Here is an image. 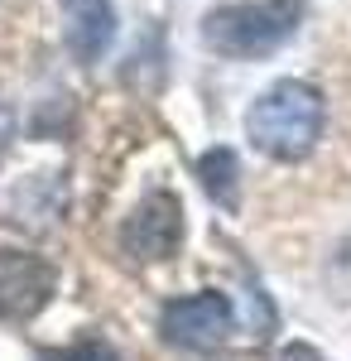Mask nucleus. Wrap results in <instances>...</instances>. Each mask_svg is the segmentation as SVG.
<instances>
[{
    "instance_id": "nucleus-5",
    "label": "nucleus",
    "mask_w": 351,
    "mask_h": 361,
    "mask_svg": "<svg viewBox=\"0 0 351 361\" xmlns=\"http://www.w3.org/2000/svg\"><path fill=\"white\" fill-rule=\"evenodd\" d=\"M183 246V207H178V197L173 193H149L140 202L135 212L125 217L121 226V250L140 260V265H149V260H168V255H178Z\"/></svg>"
},
{
    "instance_id": "nucleus-4",
    "label": "nucleus",
    "mask_w": 351,
    "mask_h": 361,
    "mask_svg": "<svg viewBox=\"0 0 351 361\" xmlns=\"http://www.w3.org/2000/svg\"><path fill=\"white\" fill-rule=\"evenodd\" d=\"M58 294V270L34 250H0V318L29 323Z\"/></svg>"
},
{
    "instance_id": "nucleus-2",
    "label": "nucleus",
    "mask_w": 351,
    "mask_h": 361,
    "mask_svg": "<svg viewBox=\"0 0 351 361\" xmlns=\"http://www.w3.org/2000/svg\"><path fill=\"white\" fill-rule=\"evenodd\" d=\"M303 20L298 0H241L221 5L202 20V44L221 58H265L274 54Z\"/></svg>"
},
{
    "instance_id": "nucleus-1",
    "label": "nucleus",
    "mask_w": 351,
    "mask_h": 361,
    "mask_svg": "<svg viewBox=\"0 0 351 361\" xmlns=\"http://www.w3.org/2000/svg\"><path fill=\"white\" fill-rule=\"evenodd\" d=\"M323 92L298 78H284V82L265 87L250 111H245V140L270 154V159H284V164H298L303 154H313V145L323 135Z\"/></svg>"
},
{
    "instance_id": "nucleus-6",
    "label": "nucleus",
    "mask_w": 351,
    "mask_h": 361,
    "mask_svg": "<svg viewBox=\"0 0 351 361\" xmlns=\"http://www.w3.org/2000/svg\"><path fill=\"white\" fill-rule=\"evenodd\" d=\"M63 5V39L78 63H101L116 44V5L111 0H58Z\"/></svg>"
},
{
    "instance_id": "nucleus-9",
    "label": "nucleus",
    "mask_w": 351,
    "mask_h": 361,
    "mask_svg": "<svg viewBox=\"0 0 351 361\" xmlns=\"http://www.w3.org/2000/svg\"><path fill=\"white\" fill-rule=\"evenodd\" d=\"M279 361H327L318 347H308V342H289L284 352H279Z\"/></svg>"
},
{
    "instance_id": "nucleus-10",
    "label": "nucleus",
    "mask_w": 351,
    "mask_h": 361,
    "mask_svg": "<svg viewBox=\"0 0 351 361\" xmlns=\"http://www.w3.org/2000/svg\"><path fill=\"white\" fill-rule=\"evenodd\" d=\"M10 135H15V116H10V106H5V102H0V154H5Z\"/></svg>"
},
{
    "instance_id": "nucleus-7",
    "label": "nucleus",
    "mask_w": 351,
    "mask_h": 361,
    "mask_svg": "<svg viewBox=\"0 0 351 361\" xmlns=\"http://www.w3.org/2000/svg\"><path fill=\"white\" fill-rule=\"evenodd\" d=\"M197 178H202V188L212 197L216 207H226V212H236V202H241V164H236V154L226 149V145H216L207 149L202 159H197Z\"/></svg>"
},
{
    "instance_id": "nucleus-8",
    "label": "nucleus",
    "mask_w": 351,
    "mask_h": 361,
    "mask_svg": "<svg viewBox=\"0 0 351 361\" xmlns=\"http://www.w3.org/2000/svg\"><path fill=\"white\" fill-rule=\"evenodd\" d=\"M44 361H116L106 342H78V347H58V352H44Z\"/></svg>"
},
{
    "instance_id": "nucleus-3",
    "label": "nucleus",
    "mask_w": 351,
    "mask_h": 361,
    "mask_svg": "<svg viewBox=\"0 0 351 361\" xmlns=\"http://www.w3.org/2000/svg\"><path fill=\"white\" fill-rule=\"evenodd\" d=\"M236 328V304L221 294V289H202V294H183V299H168L159 313V333L168 347H183V352H212L221 347Z\"/></svg>"
}]
</instances>
